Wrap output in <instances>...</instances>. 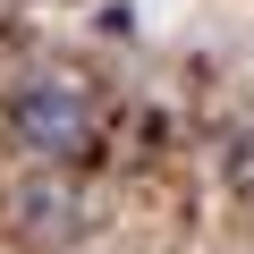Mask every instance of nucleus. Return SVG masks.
<instances>
[{"label":"nucleus","instance_id":"f257e3e1","mask_svg":"<svg viewBox=\"0 0 254 254\" xmlns=\"http://www.w3.org/2000/svg\"><path fill=\"white\" fill-rule=\"evenodd\" d=\"M9 144L43 170H68L93 153V93L76 76H26L9 93Z\"/></svg>","mask_w":254,"mask_h":254},{"label":"nucleus","instance_id":"f03ea898","mask_svg":"<svg viewBox=\"0 0 254 254\" xmlns=\"http://www.w3.org/2000/svg\"><path fill=\"white\" fill-rule=\"evenodd\" d=\"M17 237H26V246H76V237H85V195L60 187L51 170L26 178V187H17Z\"/></svg>","mask_w":254,"mask_h":254}]
</instances>
